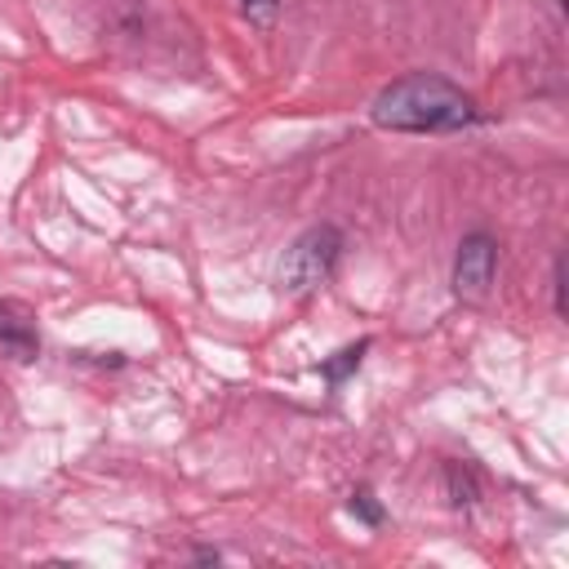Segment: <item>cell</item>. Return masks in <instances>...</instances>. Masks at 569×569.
Masks as SVG:
<instances>
[{
	"label": "cell",
	"instance_id": "obj_1",
	"mask_svg": "<svg viewBox=\"0 0 569 569\" xmlns=\"http://www.w3.org/2000/svg\"><path fill=\"white\" fill-rule=\"evenodd\" d=\"M369 116L378 129H391V133H453L476 120V102L453 80L436 71H413L391 80L373 98Z\"/></svg>",
	"mask_w": 569,
	"mask_h": 569
},
{
	"label": "cell",
	"instance_id": "obj_2",
	"mask_svg": "<svg viewBox=\"0 0 569 569\" xmlns=\"http://www.w3.org/2000/svg\"><path fill=\"white\" fill-rule=\"evenodd\" d=\"M342 244L347 240H342V231L333 222H320V227L302 231L289 244L284 262H280V289L293 293V298H307V293L325 289L333 267H338V258H342Z\"/></svg>",
	"mask_w": 569,
	"mask_h": 569
},
{
	"label": "cell",
	"instance_id": "obj_3",
	"mask_svg": "<svg viewBox=\"0 0 569 569\" xmlns=\"http://www.w3.org/2000/svg\"><path fill=\"white\" fill-rule=\"evenodd\" d=\"M493 271H498V244H493V236H485V231L462 236L458 258H453V293L458 298H471V302L485 298L489 284H493Z\"/></svg>",
	"mask_w": 569,
	"mask_h": 569
},
{
	"label": "cell",
	"instance_id": "obj_4",
	"mask_svg": "<svg viewBox=\"0 0 569 569\" xmlns=\"http://www.w3.org/2000/svg\"><path fill=\"white\" fill-rule=\"evenodd\" d=\"M0 347L18 360H36L40 356V338H36V316L22 302L0 298Z\"/></svg>",
	"mask_w": 569,
	"mask_h": 569
},
{
	"label": "cell",
	"instance_id": "obj_5",
	"mask_svg": "<svg viewBox=\"0 0 569 569\" xmlns=\"http://www.w3.org/2000/svg\"><path fill=\"white\" fill-rule=\"evenodd\" d=\"M365 351H369V338H360L356 347H342V351H338L333 360H325V365H320V378H325L329 387H338V382H342V378H347L351 369H360Z\"/></svg>",
	"mask_w": 569,
	"mask_h": 569
},
{
	"label": "cell",
	"instance_id": "obj_6",
	"mask_svg": "<svg viewBox=\"0 0 569 569\" xmlns=\"http://www.w3.org/2000/svg\"><path fill=\"white\" fill-rule=\"evenodd\" d=\"M445 480H449V502L453 507H471L476 502V476L462 462H449L445 467Z\"/></svg>",
	"mask_w": 569,
	"mask_h": 569
},
{
	"label": "cell",
	"instance_id": "obj_7",
	"mask_svg": "<svg viewBox=\"0 0 569 569\" xmlns=\"http://www.w3.org/2000/svg\"><path fill=\"white\" fill-rule=\"evenodd\" d=\"M347 507H351V516H360L365 525H382V507H378V498H373L369 489H356Z\"/></svg>",
	"mask_w": 569,
	"mask_h": 569
},
{
	"label": "cell",
	"instance_id": "obj_8",
	"mask_svg": "<svg viewBox=\"0 0 569 569\" xmlns=\"http://www.w3.org/2000/svg\"><path fill=\"white\" fill-rule=\"evenodd\" d=\"M276 9H280V0H244V13H249V22H258V27H271Z\"/></svg>",
	"mask_w": 569,
	"mask_h": 569
}]
</instances>
